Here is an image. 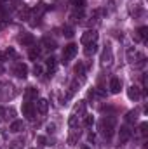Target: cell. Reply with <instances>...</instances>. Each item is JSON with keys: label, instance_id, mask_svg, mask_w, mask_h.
Segmentation results:
<instances>
[{"label": "cell", "instance_id": "d4e9b609", "mask_svg": "<svg viewBox=\"0 0 148 149\" xmlns=\"http://www.w3.org/2000/svg\"><path fill=\"white\" fill-rule=\"evenodd\" d=\"M42 71H44V68H42L40 64H35V66H33V73H35V76L42 74Z\"/></svg>", "mask_w": 148, "mask_h": 149}, {"label": "cell", "instance_id": "3957f363", "mask_svg": "<svg viewBox=\"0 0 148 149\" xmlns=\"http://www.w3.org/2000/svg\"><path fill=\"white\" fill-rule=\"evenodd\" d=\"M12 73L16 74L18 78H23V80H25V78L28 76V66L23 64V63H18V64L12 68Z\"/></svg>", "mask_w": 148, "mask_h": 149}, {"label": "cell", "instance_id": "83f0119b", "mask_svg": "<svg viewBox=\"0 0 148 149\" xmlns=\"http://www.w3.org/2000/svg\"><path fill=\"white\" fill-rule=\"evenodd\" d=\"M37 142H38V144H42V146H47V144H45L47 141H45V137H44V135H38V137H37Z\"/></svg>", "mask_w": 148, "mask_h": 149}, {"label": "cell", "instance_id": "8fae6325", "mask_svg": "<svg viewBox=\"0 0 148 149\" xmlns=\"http://www.w3.org/2000/svg\"><path fill=\"white\" fill-rule=\"evenodd\" d=\"M42 45H44L47 50H56V49H58L56 40H52V38H49V37H44V38H42Z\"/></svg>", "mask_w": 148, "mask_h": 149}, {"label": "cell", "instance_id": "1f68e13d", "mask_svg": "<svg viewBox=\"0 0 148 149\" xmlns=\"http://www.w3.org/2000/svg\"><path fill=\"white\" fill-rule=\"evenodd\" d=\"M82 149H89V148H82Z\"/></svg>", "mask_w": 148, "mask_h": 149}, {"label": "cell", "instance_id": "6da1fadb", "mask_svg": "<svg viewBox=\"0 0 148 149\" xmlns=\"http://www.w3.org/2000/svg\"><path fill=\"white\" fill-rule=\"evenodd\" d=\"M113 130H115V120L111 116H105L101 120V134L106 139H110L111 135H113Z\"/></svg>", "mask_w": 148, "mask_h": 149}, {"label": "cell", "instance_id": "cb8c5ba5", "mask_svg": "<svg viewBox=\"0 0 148 149\" xmlns=\"http://www.w3.org/2000/svg\"><path fill=\"white\" fill-rule=\"evenodd\" d=\"M73 5L77 9H84V5H85V0H73Z\"/></svg>", "mask_w": 148, "mask_h": 149}, {"label": "cell", "instance_id": "8992f818", "mask_svg": "<svg viewBox=\"0 0 148 149\" xmlns=\"http://www.w3.org/2000/svg\"><path fill=\"white\" fill-rule=\"evenodd\" d=\"M23 116H26L28 120H33V118H35V104L25 102V104H23Z\"/></svg>", "mask_w": 148, "mask_h": 149}, {"label": "cell", "instance_id": "7c38bea8", "mask_svg": "<svg viewBox=\"0 0 148 149\" xmlns=\"http://www.w3.org/2000/svg\"><path fill=\"white\" fill-rule=\"evenodd\" d=\"M147 37H148V28H147V26H141V28L136 31L134 40H136V42H145V40H147Z\"/></svg>", "mask_w": 148, "mask_h": 149}, {"label": "cell", "instance_id": "4fadbf2b", "mask_svg": "<svg viewBox=\"0 0 148 149\" xmlns=\"http://www.w3.org/2000/svg\"><path fill=\"white\" fill-rule=\"evenodd\" d=\"M127 95H129V99H131V101H138L141 94H140V88H138L136 85H131V87H129V90H127Z\"/></svg>", "mask_w": 148, "mask_h": 149}, {"label": "cell", "instance_id": "ba28073f", "mask_svg": "<svg viewBox=\"0 0 148 149\" xmlns=\"http://www.w3.org/2000/svg\"><path fill=\"white\" fill-rule=\"evenodd\" d=\"M122 90V81H120V78H111L110 80V92L111 94H118Z\"/></svg>", "mask_w": 148, "mask_h": 149}, {"label": "cell", "instance_id": "5bb4252c", "mask_svg": "<svg viewBox=\"0 0 148 149\" xmlns=\"http://www.w3.org/2000/svg\"><path fill=\"white\" fill-rule=\"evenodd\" d=\"M37 95H38V90L35 87H28L25 90V99L26 101H33V99H37Z\"/></svg>", "mask_w": 148, "mask_h": 149}, {"label": "cell", "instance_id": "52a82bcc", "mask_svg": "<svg viewBox=\"0 0 148 149\" xmlns=\"http://www.w3.org/2000/svg\"><path fill=\"white\" fill-rule=\"evenodd\" d=\"M19 43H21L23 47H30V45L35 43V38H33L32 33H23V35L19 37Z\"/></svg>", "mask_w": 148, "mask_h": 149}, {"label": "cell", "instance_id": "277c9868", "mask_svg": "<svg viewBox=\"0 0 148 149\" xmlns=\"http://www.w3.org/2000/svg\"><path fill=\"white\" fill-rule=\"evenodd\" d=\"M96 38H98V31H96V30H87V31L80 37V42H82L84 45H87V43L96 42Z\"/></svg>", "mask_w": 148, "mask_h": 149}, {"label": "cell", "instance_id": "9a60e30c", "mask_svg": "<svg viewBox=\"0 0 148 149\" xmlns=\"http://www.w3.org/2000/svg\"><path fill=\"white\" fill-rule=\"evenodd\" d=\"M21 130H25V123L21 120H14L11 123V132H21Z\"/></svg>", "mask_w": 148, "mask_h": 149}, {"label": "cell", "instance_id": "9c48e42d", "mask_svg": "<svg viewBox=\"0 0 148 149\" xmlns=\"http://www.w3.org/2000/svg\"><path fill=\"white\" fill-rule=\"evenodd\" d=\"M49 109V102H47V99H38L37 104H35V111H38L40 114H45Z\"/></svg>", "mask_w": 148, "mask_h": 149}, {"label": "cell", "instance_id": "ac0fdd59", "mask_svg": "<svg viewBox=\"0 0 148 149\" xmlns=\"http://www.w3.org/2000/svg\"><path fill=\"white\" fill-rule=\"evenodd\" d=\"M45 64H47L49 74H51V71H54V70H56V59H54V57H49V59L45 61Z\"/></svg>", "mask_w": 148, "mask_h": 149}, {"label": "cell", "instance_id": "7402d4cb", "mask_svg": "<svg viewBox=\"0 0 148 149\" xmlns=\"http://www.w3.org/2000/svg\"><path fill=\"white\" fill-rule=\"evenodd\" d=\"M84 123H85V127H92V123H94V118H92L91 114H85V120H84Z\"/></svg>", "mask_w": 148, "mask_h": 149}, {"label": "cell", "instance_id": "e0dca14e", "mask_svg": "<svg viewBox=\"0 0 148 149\" xmlns=\"http://www.w3.org/2000/svg\"><path fill=\"white\" fill-rule=\"evenodd\" d=\"M23 146H25V142L21 139H16V141H12L9 144V149H23Z\"/></svg>", "mask_w": 148, "mask_h": 149}, {"label": "cell", "instance_id": "ffe728a7", "mask_svg": "<svg viewBox=\"0 0 148 149\" xmlns=\"http://www.w3.org/2000/svg\"><path fill=\"white\" fill-rule=\"evenodd\" d=\"M63 35L66 38H72L73 37V28H72V26H65V28H63Z\"/></svg>", "mask_w": 148, "mask_h": 149}, {"label": "cell", "instance_id": "d6986e66", "mask_svg": "<svg viewBox=\"0 0 148 149\" xmlns=\"http://www.w3.org/2000/svg\"><path fill=\"white\" fill-rule=\"evenodd\" d=\"M28 56H30V59H32V61H35L38 56H40V49H38V47H32V50H30V54H28Z\"/></svg>", "mask_w": 148, "mask_h": 149}, {"label": "cell", "instance_id": "f546056e", "mask_svg": "<svg viewBox=\"0 0 148 149\" xmlns=\"http://www.w3.org/2000/svg\"><path fill=\"white\" fill-rule=\"evenodd\" d=\"M54 130H56V125H54V123H49V125H47V132L51 134V132H54Z\"/></svg>", "mask_w": 148, "mask_h": 149}, {"label": "cell", "instance_id": "2e32d148", "mask_svg": "<svg viewBox=\"0 0 148 149\" xmlns=\"http://www.w3.org/2000/svg\"><path fill=\"white\" fill-rule=\"evenodd\" d=\"M96 50H98V45H96V42H92V43H87V45H85V49H84L85 56H94V54H96Z\"/></svg>", "mask_w": 148, "mask_h": 149}, {"label": "cell", "instance_id": "7a4b0ae2", "mask_svg": "<svg viewBox=\"0 0 148 149\" xmlns=\"http://www.w3.org/2000/svg\"><path fill=\"white\" fill-rule=\"evenodd\" d=\"M75 56H77V45H75V43H68V45L63 49V63H65V64L70 63Z\"/></svg>", "mask_w": 148, "mask_h": 149}, {"label": "cell", "instance_id": "30bf717a", "mask_svg": "<svg viewBox=\"0 0 148 149\" xmlns=\"http://www.w3.org/2000/svg\"><path fill=\"white\" fill-rule=\"evenodd\" d=\"M111 61H113V54H111V49H110V47H106V49L103 50V54H101V63L106 66V64H111Z\"/></svg>", "mask_w": 148, "mask_h": 149}, {"label": "cell", "instance_id": "4316f807", "mask_svg": "<svg viewBox=\"0 0 148 149\" xmlns=\"http://www.w3.org/2000/svg\"><path fill=\"white\" fill-rule=\"evenodd\" d=\"M134 120H136V113L134 111L127 113V121H134Z\"/></svg>", "mask_w": 148, "mask_h": 149}, {"label": "cell", "instance_id": "5b68a950", "mask_svg": "<svg viewBox=\"0 0 148 149\" xmlns=\"http://www.w3.org/2000/svg\"><path fill=\"white\" fill-rule=\"evenodd\" d=\"M129 139H131L129 127H120V130H118V144H125Z\"/></svg>", "mask_w": 148, "mask_h": 149}, {"label": "cell", "instance_id": "44dd1931", "mask_svg": "<svg viewBox=\"0 0 148 149\" xmlns=\"http://www.w3.org/2000/svg\"><path fill=\"white\" fill-rule=\"evenodd\" d=\"M84 109H85V102L82 101L80 104H77L75 106V113H80V114H84Z\"/></svg>", "mask_w": 148, "mask_h": 149}, {"label": "cell", "instance_id": "f1b7e54d", "mask_svg": "<svg viewBox=\"0 0 148 149\" xmlns=\"http://www.w3.org/2000/svg\"><path fill=\"white\" fill-rule=\"evenodd\" d=\"M147 128H148L147 123H141V125H140V130H141V134H143V135H147Z\"/></svg>", "mask_w": 148, "mask_h": 149}, {"label": "cell", "instance_id": "484cf974", "mask_svg": "<svg viewBox=\"0 0 148 149\" xmlns=\"http://www.w3.org/2000/svg\"><path fill=\"white\" fill-rule=\"evenodd\" d=\"M82 17H84V12H82V10H80V12H75V14H72V19H73V21H78V19H82Z\"/></svg>", "mask_w": 148, "mask_h": 149}, {"label": "cell", "instance_id": "4dcf8cb0", "mask_svg": "<svg viewBox=\"0 0 148 149\" xmlns=\"http://www.w3.org/2000/svg\"><path fill=\"white\" fill-rule=\"evenodd\" d=\"M7 56H12V57H16V52H14L12 49H9V50H7Z\"/></svg>", "mask_w": 148, "mask_h": 149}, {"label": "cell", "instance_id": "603a6c76", "mask_svg": "<svg viewBox=\"0 0 148 149\" xmlns=\"http://www.w3.org/2000/svg\"><path fill=\"white\" fill-rule=\"evenodd\" d=\"M84 71H85L84 64H82V63H78V64L75 66V73H77V74H84Z\"/></svg>", "mask_w": 148, "mask_h": 149}]
</instances>
